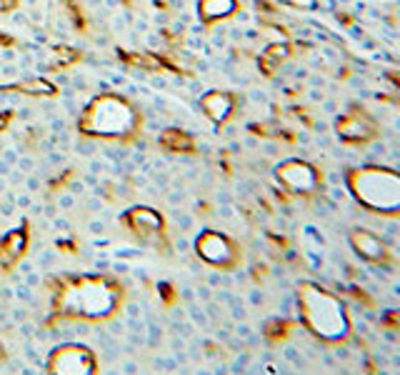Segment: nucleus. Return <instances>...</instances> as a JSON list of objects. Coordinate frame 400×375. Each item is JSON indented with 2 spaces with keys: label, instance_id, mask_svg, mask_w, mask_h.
I'll use <instances>...</instances> for the list:
<instances>
[{
  "label": "nucleus",
  "instance_id": "f257e3e1",
  "mask_svg": "<svg viewBox=\"0 0 400 375\" xmlns=\"http://www.w3.org/2000/svg\"><path fill=\"white\" fill-rule=\"evenodd\" d=\"M300 310H303L305 325L323 341H343L348 336L345 308L328 290L315 288V285H303V290H300Z\"/></svg>",
  "mask_w": 400,
  "mask_h": 375
},
{
  "label": "nucleus",
  "instance_id": "f03ea898",
  "mask_svg": "<svg viewBox=\"0 0 400 375\" xmlns=\"http://www.w3.org/2000/svg\"><path fill=\"white\" fill-rule=\"evenodd\" d=\"M350 188L360 205L378 213L400 211V176L385 168H360L350 176Z\"/></svg>",
  "mask_w": 400,
  "mask_h": 375
},
{
  "label": "nucleus",
  "instance_id": "7ed1b4c3",
  "mask_svg": "<svg viewBox=\"0 0 400 375\" xmlns=\"http://www.w3.org/2000/svg\"><path fill=\"white\" fill-rule=\"evenodd\" d=\"M338 133L348 143H366L375 138V123L368 118L366 110H353V113L338 120Z\"/></svg>",
  "mask_w": 400,
  "mask_h": 375
},
{
  "label": "nucleus",
  "instance_id": "20e7f679",
  "mask_svg": "<svg viewBox=\"0 0 400 375\" xmlns=\"http://www.w3.org/2000/svg\"><path fill=\"white\" fill-rule=\"evenodd\" d=\"M278 178L286 183L291 190L295 193H305V190H313L315 183H318V176L310 165L305 163H286L278 168Z\"/></svg>",
  "mask_w": 400,
  "mask_h": 375
},
{
  "label": "nucleus",
  "instance_id": "39448f33",
  "mask_svg": "<svg viewBox=\"0 0 400 375\" xmlns=\"http://www.w3.org/2000/svg\"><path fill=\"white\" fill-rule=\"evenodd\" d=\"M350 243L358 250V256L368 258V261H385V245L380 243V238H375L368 230H353Z\"/></svg>",
  "mask_w": 400,
  "mask_h": 375
},
{
  "label": "nucleus",
  "instance_id": "423d86ee",
  "mask_svg": "<svg viewBox=\"0 0 400 375\" xmlns=\"http://www.w3.org/2000/svg\"><path fill=\"white\" fill-rule=\"evenodd\" d=\"M198 250L203 253V258H208V261L213 263H228L230 261V243L223 238V235H218V233H208L200 238L198 243Z\"/></svg>",
  "mask_w": 400,
  "mask_h": 375
},
{
  "label": "nucleus",
  "instance_id": "0eeeda50",
  "mask_svg": "<svg viewBox=\"0 0 400 375\" xmlns=\"http://www.w3.org/2000/svg\"><path fill=\"white\" fill-rule=\"evenodd\" d=\"M203 15L211 20V18H223L228 13L235 11V3L233 0H203V6H200Z\"/></svg>",
  "mask_w": 400,
  "mask_h": 375
}]
</instances>
